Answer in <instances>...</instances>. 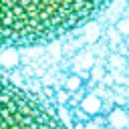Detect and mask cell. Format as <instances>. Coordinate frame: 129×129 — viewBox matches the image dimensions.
<instances>
[{"label": "cell", "mask_w": 129, "mask_h": 129, "mask_svg": "<svg viewBox=\"0 0 129 129\" xmlns=\"http://www.w3.org/2000/svg\"><path fill=\"white\" fill-rule=\"evenodd\" d=\"M111 0H2V44L26 48L52 42L91 22Z\"/></svg>", "instance_id": "6da1fadb"}, {"label": "cell", "mask_w": 129, "mask_h": 129, "mask_svg": "<svg viewBox=\"0 0 129 129\" xmlns=\"http://www.w3.org/2000/svg\"><path fill=\"white\" fill-rule=\"evenodd\" d=\"M2 129H64L62 123L28 91L4 81Z\"/></svg>", "instance_id": "7a4b0ae2"}]
</instances>
